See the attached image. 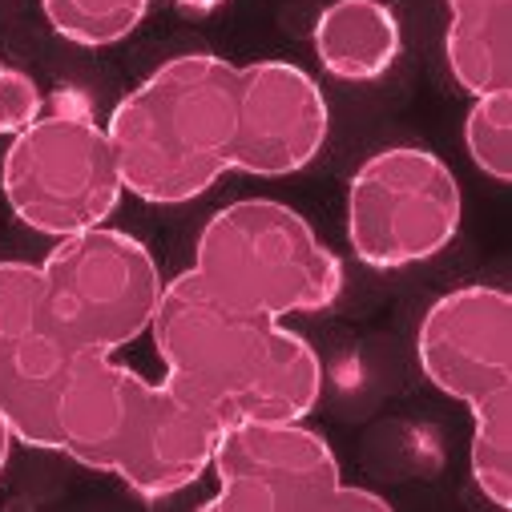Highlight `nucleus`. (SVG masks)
Listing matches in <instances>:
<instances>
[{"label": "nucleus", "mask_w": 512, "mask_h": 512, "mask_svg": "<svg viewBox=\"0 0 512 512\" xmlns=\"http://www.w3.org/2000/svg\"><path fill=\"white\" fill-rule=\"evenodd\" d=\"M162 271L150 246L93 226L57 238L41 263V327L73 351H121L150 331Z\"/></svg>", "instance_id": "obj_3"}, {"label": "nucleus", "mask_w": 512, "mask_h": 512, "mask_svg": "<svg viewBox=\"0 0 512 512\" xmlns=\"http://www.w3.org/2000/svg\"><path fill=\"white\" fill-rule=\"evenodd\" d=\"M174 5H178L182 13H190V17H210V13H218L222 5H230V0H174Z\"/></svg>", "instance_id": "obj_22"}, {"label": "nucleus", "mask_w": 512, "mask_h": 512, "mask_svg": "<svg viewBox=\"0 0 512 512\" xmlns=\"http://www.w3.org/2000/svg\"><path fill=\"white\" fill-rule=\"evenodd\" d=\"M460 218V182L424 146L371 154L347 186V242L371 271H404L436 259L460 234Z\"/></svg>", "instance_id": "obj_5"}, {"label": "nucleus", "mask_w": 512, "mask_h": 512, "mask_svg": "<svg viewBox=\"0 0 512 512\" xmlns=\"http://www.w3.org/2000/svg\"><path fill=\"white\" fill-rule=\"evenodd\" d=\"M150 379L105 351H77L57 400V452L93 472H113L134 436Z\"/></svg>", "instance_id": "obj_11"}, {"label": "nucleus", "mask_w": 512, "mask_h": 512, "mask_svg": "<svg viewBox=\"0 0 512 512\" xmlns=\"http://www.w3.org/2000/svg\"><path fill=\"white\" fill-rule=\"evenodd\" d=\"M468 408H472V448H468L472 480L496 508H508L512 504V388H500Z\"/></svg>", "instance_id": "obj_16"}, {"label": "nucleus", "mask_w": 512, "mask_h": 512, "mask_svg": "<svg viewBox=\"0 0 512 512\" xmlns=\"http://www.w3.org/2000/svg\"><path fill=\"white\" fill-rule=\"evenodd\" d=\"M0 190L17 222L53 242L105 226L125 194L105 125L77 105L41 113L9 142Z\"/></svg>", "instance_id": "obj_4"}, {"label": "nucleus", "mask_w": 512, "mask_h": 512, "mask_svg": "<svg viewBox=\"0 0 512 512\" xmlns=\"http://www.w3.org/2000/svg\"><path fill=\"white\" fill-rule=\"evenodd\" d=\"M41 13L61 41L77 49H109L146 21L150 0H41Z\"/></svg>", "instance_id": "obj_17"}, {"label": "nucleus", "mask_w": 512, "mask_h": 512, "mask_svg": "<svg viewBox=\"0 0 512 512\" xmlns=\"http://www.w3.org/2000/svg\"><path fill=\"white\" fill-rule=\"evenodd\" d=\"M444 57L472 97L512 89V0H444Z\"/></svg>", "instance_id": "obj_15"}, {"label": "nucleus", "mask_w": 512, "mask_h": 512, "mask_svg": "<svg viewBox=\"0 0 512 512\" xmlns=\"http://www.w3.org/2000/svg\"><path fill=\"white\" fill-rule=\"evenodd\" d=\"M194 271L230 303L267 315H315L343 295L339 254L287 202L242 198L206 218Z\"/></svg>", "instance_id": "obj_2"}, {"label": "nucleus", "mask_w": 512, "mask_h": 512, "mask_svg": "<svg viewBox=\"0 0 512 512\" xmlns=\"http://www.w3.org/2000/svg\"><path fill=\"white\" fill-rule=\"evenodd\" d=\"M41 327V267L0 263V379L13 351Z\"/></svg>", "instance_id": "obj_19"}, {"label": "nucleus", "mask_w": 512, "mask_h": 512, "mask_svg": "<svg viewBox=\"0 0 512 512\" xmlns=\"http://www.w3.org/2000/svg\"><path fill=\"white\" fill-rule=\"evenodd\" d=\"M73 347L37 327L9 359L0 379V412H5L13 440L25 448L57 452V400L73 367Z\"/></svg>", "instance_id": "obj_12"}, {"label": "nucleus", "mask_w": 512, "mask_h": 512, "mask_svg": "<svg viewBox=\"0 0 512 512\" xmlns=\"http://www.w3.org/2000/svg\"><path fill=\"white\" fill-rule=\"evenodd\" d=\"M359 508H371V512H388L392 504L383 500V496H375V492H367V488H355V484H339V492H335V500H331V512H359Z\"/></svg>", "instance_id": "obj_21"}, {"label": "nucleus", "mask_w": 512, "mask_h": 512, "mask_svg": "<svg viewBox=\"0 0 512 512\" xmlns=\"http://www.w3.org/2000/svg\"><path fill=\"white\" fill-rule=\"evenodd\" d=\"M331 134V109L319 81L291 61L238 65L230 170L250 178H287L307 170Z\"/></svg>", "instance_id": "obj_8"}, {"label": "nucleus", "mask_w": 512, "mask_h": 512, "mask_svg": "<svg viewBox=\"0 0 512 512\" xmlns=\"http://www.w3.org/2000/svg\"><path fill=\"white\" fill-rule=\"evenodd\" d=\"M464 150L480 174L512 182V89L472 97L464 117Z\"/></svg>", "instance_id": "obj_18"}, {"label": "nucleus", "mask_w": 512, "mask_h": 512, "mask_svg": "<svg viewBox=\"0 0 512 512\" xmlns=\"http://www.w3.org/2000/svg\"><path fill=\"white\" fill-rule=\"evenodd\" d=\"M319 392H323L319 351L279 319L259 371L250 375L246 392L234 408V420H263V424L307 420L319 404Z\"/></svg>", "instance_id": "obj_14"}, {"label": "nucleus", "mask_w": 512, "mask_h": 512, "mask_svg": "<svg viewBox=\"0 0 512 512\" xmlns=\"http://www.w3.org/2000/svg\"><path fill=\"white\" fill-rule=\"evenodd\" d=\"M275 323L279 319L254 315L222 299L190 267L170 283H162L150 335L170 388L186 392L190 400L210 408L222 424H230L250 375L259 371L267 355Z\"/></svg>", "instance_id": "obj_6"}, {"label": "nucleus", "mask_w": 512, "mask_h": 512, "mask_svg": "<svg viewBox=\"0 0 512 512\" xmlns=\"http://www.w3.org/2000/svg\"><path fill=\"white\" fill-rule=\"evenodd\" d=\"M416 359L432 388L464 408L500 388H512L508 291L468 283L440 295L416 331Z\"/></svg>", "instance_id": "obj_9"}, {"label": "nucleus", "mask_w": 512, "mask_h": 512, "mask_svg": "<svg viewBox=\"0 0 512 512\" xmlns=\"http://www.w3.org/2000/svg\"><path fill=\"white\" fill-rule=\"evenodd\" d=\"M238 65L214 53H182L125 93L105 134L125 194L150 206L202 198L226 170L234 146Z\"/></svg>", "instance_id": "obj_1"}, {"label": "nucleus", "mask_w": 512, "mask_h": 512, "mask_svg": "<svg viewBox=\"0 0 512 512\" xmlns=\"http://www.w3.org/2000/svg\"><path fill=\"white\" fill-rule=\"evenodd\" d=\"M319 65L335 81H375L404 49V29L383 0H331L311 33Z\"/></svg>", "instance_id": "obj_13"}, {"label": "nucleus", "mask_w": 512, "mask_h": 512, "mask_svg": "<svg viewBox=\"0 0 512 512\" xmlns=\"http://www.w3.org/2000/svg\"><path fill=\"white\" fill-rule=\"evenodd\" d=\"M13 428H9V420H5V412H0V476H5V468H9V456H13Z\"/></svg>", "instance_id": "obj_23"}, {"label": "nucleus", "mask_w": 512, "mask_h": 512, "mask_svg": "<svg viewBox=\"0 0 512 512\" xmlns=\"http://www.w3.org/2000/svg\"><path fill=\"white\" fill-rule=\"evenodd\" d=\"M45 113L41 85L13 65H0V138H17Z\"/></svg>", "instance_id": "obj_20"}, {"label": "nucleus", "mask_w": 512, "mask_h": 512, "mask_svg": "<svg viewBox=\"0 0 512 512\" xmlns=\"http://www.w3.org/2000/svg\"><path fill=\"white\" fill-rule=\"evenodd\" d=\"M218 492L202 512H331L343 484L335 448L303 420H234L218 432Z\"/></svg>", "instance_id": "obj_7"}, {"label": "nucleus", "mask_w": 512, "mask_h": 512, "mask_svg": "<svg viewBox=\"0 0 512 512\" xmlns=\"http://www.w3.org/2000/svg\"><path fill=\"white\" fill-rule=\"evenodd\" d=\"M226 424L170 383H150L134 436L125 444L113 476L142 500H166L202 480L214 460L218 432Z\"/></svg>", "instance_id": "obj_10"}]
</instances>
